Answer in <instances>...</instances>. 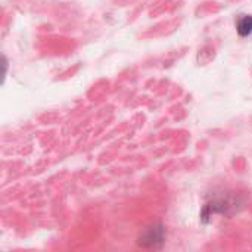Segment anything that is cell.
<instances>
[{"label": "cell", "mask_w": 252, "mask_h": 252, "mask_svg": "<svg viewBox=\"0 0 252 252\" xmlns=\"http://www.w3.org/2000/svg\"><path fill=\"white\" fill-rule=\"evenodd\" d=\"M165 241V227L161 223H155L148 226L140 238H139V245L143 248H159Z\"/></svg>", "instance_id": "6da1fadb"}, {"label": "cell", "mask_w": 252, "mask_h": 252, "mask_svg": "<svg viewBox=\"0 0 252 252\" xmlns=\"http://www.w3.org/2000/svg\"><path fill=\"white\" fill-rule=\"evenodd\" d=\"M236 30L241 37H247L252 32V16L251 15H241L236 21Z\"/></svg>", "instance_id": "7a4b0ae2"}]
</instances>
